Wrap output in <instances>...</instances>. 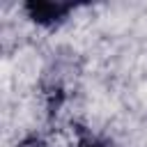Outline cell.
I'll return each instance as SVG.
<instances>
[{
	"label": "cell",
	"mask_w": 147,
	"mask_h": 147,
	"mask_svg": "<svg viewBox=\"0 0 147 147\" xmlns=\"http://www.w3.org/2000/svg\"><path fill=\"white\" fill-rule=\"evenodd\" d=\"M71 9H74L71 2H30L28 5L30 18H34L37 23H44V25L64 18Z\"/></svg>",
	"instance_id": "1"
}]
</instances>
